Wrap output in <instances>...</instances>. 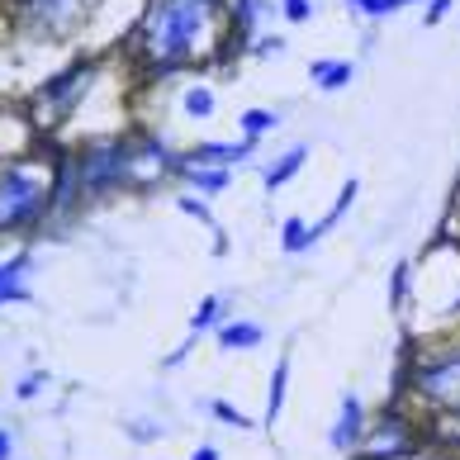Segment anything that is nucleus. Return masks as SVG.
Here are the masks:
<instances>
[{
	"instance_id": "nucleus-9",
	"label": "nucleus",
	"mask_w": 460,
	"mask_h": 460,
	"mask_svg": "<svg viewBox=\"0 0 460 460\" xmlns=\"http://www.w3.org/2000/svg\"><path fill=\"white\" fill-rule=\"evenodd\" d=\"M218 342H224L228 351H233V347H257V342H261V328H257V323H233V328L218 332Z\"/></svg>"
},
{
	"instance_id": "nucleus-1",
	"label": "nucleus",
	"mask_w": 460,
	"mask_h": 460,
	"mask_svg": "<svg viewBox=\"0 0 460 460\" xmlns=\"http://www.w3.org/2000/svg\"><path fill=\"white\" fill-rule=\"evenodd\" d=\"M214 10L218 0H152L143 14V53L162 66L190 58L199 29L214 20Z\"/></svg>"
},
{
	"instance_id": "nucleus-14",
	"label": "nucleus",
	"mask_w": 460,
	"mask_h": 460,
	"mask_svg": "<svg viewBox=\"0 0 460 460\" xmlns=\"http://www.w3.org/2000/svg\"><path fill=\"white\" fill-rule=\"evenodd\" d=\"M185 114H190V119L214 114V95L209 91H190V95H185Z\"/></svg>"
},
{
	"instance_id": "nucleus-7",
	"label": "nucleus",
	"mask_w": 460,
	"mask_h": 460,
	"mask_svg": "<svg viewBox=\"0 0 460 460\" xmlns=\"http://www.w3.org/2000/svg\"><path fill=\"white\" fill-rule=\"evenodd\" d=\"M314 81L323 91H337L351 81V62H314Z\"/></svg>"
},
{
	"instance_id": "nucleus-10",
	"label": "nucleus",
	"mask_w": 460,
	"mask_h": 460,
	"mask_svg": "<svg viewBox=\"0 0 460 460\" xmlns=\"http://www.w3.org/2000/svg\"><path fill=\"white\" fill-rule=\"evenodd\" d=\"M304 157H309L304 147H289V152H285V162H280V166H270V172H266V185H285V181H289V176H295L299 166H304Z\"/></svg>"
},
{
	"instance_id": "nucleus-16",
	"label": "nucleus",
	"mask_w": 460,
	"mask_h": 460,
	"mask_svg": "<svg viewBox=\"0 0 460 460\" xmlns=\"http://www.w3.org/2000/svg\"><path fill=\"white\" fill-rule=\"evenodd\" d=\"M270 385H276V389H270V418H276L280 403H285V361L276 366V380H270Z\"/></svg>"
},
{
	"instance_id": "nucleus-4",
	"label": "nucleus",
	"mask_w": 460,
	"mask_h": 460,
	"mask_svg": "<svg viewBox=\"0 0 460 460\" xmlns=\"http://www.w3.org/2000/svg\"><path fill=\"white\" fill-rule=\"evenodd\" d=\"M24 20L39 33H66L81 20V0H24Z\"/></svg>"
},
{
	"instance_id": "nucleus-15",
	"label": "nucleus",
	"mask_w": 460,
	"mask_h": 460,
	"mask_svg": "<svg viewBox=\"0 0 460 460\" xmlns=\"http://www.w3.org/2000/svg\"><path fill=\"white\" fill-rule=\"evenodd\" d=\"M185 172H190V181L204 185V190H218V185H224V172H199V166H185Z\"/></svg>"
},
{
	"instance_id": "nucleus-13",
	"label": "nucleus",
	"mask_w": 460,
	"mask_h": 460,
	"mask_svg": "<svg viewBox=\"0 0 460 460\" xmlns=\"http://www.w3.org/2000/svg\"><path fill=\"white\" fill-rule=\"evenodd\" d=\"M314 237H318V233H309V228L299 224V218H289V224H285V252H304V247L314 243Z\"/></svg>"
},
{
	"instance_id": "nucleus-18",
	"label": "nucleus",
	"mask_w": 460,
	"mask_h": 460,
	"mask_svg": "<svg viewBox=\"0 0 460 460\" xmlns=\"http://www.w3.org/2000/svg\"><path fill=\"white\" fill-rule=\"evenodd\" d=\"M214 309H218V299H209V304H204V309L195 314V328H204V323H214Z\"/></svg>"
},
{
	"instance_id": "nucleus-11",
	"label": "nucleus",
	"mask_w": 460,
	"mask_h": 460,
	"mask_svg": "<svg viewBox=\"0 0 460 460\" xmlns=\"http://www.w3.org/2000/svg\"><path fill=\"white\" fill-rule=\"evenodd\" d=\"M195 157H199V162H243V157H247V143H237V147H228V143H204Z\"/></svg>"
},
{
	"instance_id": "nucleus-17",
	"label": "nucleus",
	"mask_w": 460,
	"mask_h": 460,
	"mask_svg": "<svg viewBox=\"0 0 460 460\" xmlns=\"http://www.w3.org/2000/svg\"><path fill=\"white\" fill-rule=\"evenodd\" d=\"M285 14L289 20H309V0H285Z\"/></svg>"
},
{
	"instance_id": "nucleus-19",
	"label": "nucleus",
	"mask_w": 460,
	"mask_h": 460,
	"mask_svg": "<svg viewBox=\"0 0 460 460\" xmlns=\"http://www.w3.org/2000/svg\"><path fill=\"white\" fill-rule=\"evenodd\" d=\"M190 460H218V451H214V447H199V451H195Z\"/></svg>"
},
{
	"instance_id": "nucleus-3",
	"label": "nucleus",
	"mask_w": 460,
	"mask_h": 460,
	"mask_svg": "<svg viewBox=\"0 0 460 460\" xmlns=\"http://www.w3.org/2000/svg\"><path fill=\"white\" fill-rule=\"evenodd\" d=\"M418 394L437 403H460V351H447L418 370Z\"/></svg>"
},
{
	"instance_id": "nucleus-8",
	"label": "nucleus",
	"mask_w": 460,
	"mask_h": 460,
	"mask_svg": "<svg viewBox=\"0 0 460 460\" xmlns=\"http://www.w3.org/2000/svg\"><path fill=\"white\" fill-rule=\"evenodd\" d=\"M408 447V437H403V422L399 418H385V428L380 432H375V456H380V451H403Z\"/></svg>"
},
{
	"instance_id": "nucleus-6",
	"label": "nucleus",
	"mask_w": 460,
	"mask_h": 460,
	"mask_svg": "<svg viewBox=\"0 0 460 460\" xmlns=\"http://www.w3.org/2000/svg\"><path fill=\"white\" fill-rule=\"evenodd\" d=\"M356 437H361V403L347 399V403H342V418H337V432H332V447L347 451Z\"/></svg>"
},
{
	"instance_id": "nucleus-12",
	"label": "nucleus",
	"mask_w": 460,
	"mask_h": 460,
	"mask_svg": "<svg viewBox=\"0 0 460 460\" xmlns=\"http://www.w3.org/2000/svg\"><path fill=\"white\" fill-rule=\"evenodd\" d=\"M276 124H280V114H270V110H247V114H243V128H247V138H257V133L276 128Z\"/></svg>"
},
{
	"instance_id": "nucleus-20",
	"label": "nucleus",
	"mask_w": 460,
	"mask_h": 460,
	"mask_svg": "<svg viewBox=\"0 0 460 460\" xmlns=\"http://www.w3.org/2000/svg\"><path fill=\"white\" fill-rule=\"evenodd\" d=\"M10 447H14V441H10V432H0V460L10 456Z\"/></svg>"
},
{
	"instance_id": "nucleus-2",
	"label": "nucleus",
	"mask_w": 460,
	"mask_h": 460,
	"mask_svg": "<svg viewBox=\"0 0 460 460\" xmlns=\"http://www.w3.org/2000/svg\"><path fill=\"white\" fill-rule=\"evenodd\" d=\"M43 181L29 176V172H5L0 176V228H20L29 218L43 214Z\"/></svg>"
},
{
	"instance_id": "nucleus-5",
	"label": "nucleus",
	"mask_w": 460,
	"mask_h": 460,
	"mask_svg": "<svg viewBox=\"0 0 460 460\" xmlns=\"http://www.w3.org/2000/svg\"><path fill=\"white\" fill-rule=\"evenodd\" d=\"M24 276H29V257H14L0 266V304L24 299Z\"/></svg>"
}]
</instances>
